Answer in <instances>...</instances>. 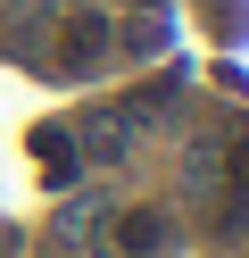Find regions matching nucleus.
Here are the masks:
<instances>
[{"label": "nucleus", "mask_w": 249, "mask_h": 258, "mask_svg": "<svg viewBox=\"0 0 249 258\" xmlns=\"http://www.w3.org/2000/svg\"><path fill=\"white\" fill-rule=\"evenodd\" d=\"M100 58H108V25H100V17H66V42H58V67H66V75H92Z\"/></svg>", "instance_id": "nucleus-1"}, {"label": "nucleus", "mask_w": 249, "mask_h": 258, "mask_svg": "<svg viewBox=\"0 0 249 258\" xmlns=\"http://www.w3.org/2000/svg\"><path fill=\"white\" fill-rule=\"evenodd\" d=\"M116 250L125 258H158L166 250V217L158 208H125V217H116Z\"/></svg>", "instance_id": "nucleus-2"}]
</instances>
